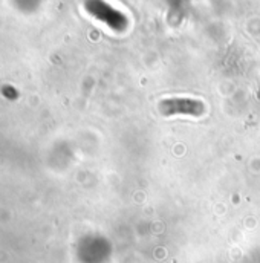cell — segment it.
<instances>
[{
    "instance_id": "obj_1",
    "label": "cell",
    "mask_w": 260,
    "mask_h": 263,
    "mask_svg": "<svg viewBox=\"0 0 260 263\" xmlns=\"http://www.w3.org/2000/svg\"><path fill=\"white\" fill-rule=\"evenodd\" d=\"M159 110L162 115H176V114L200 115L203 112V104L190 98H173V100H164L159 104Z\"/></svg>"
}]
</instances>
